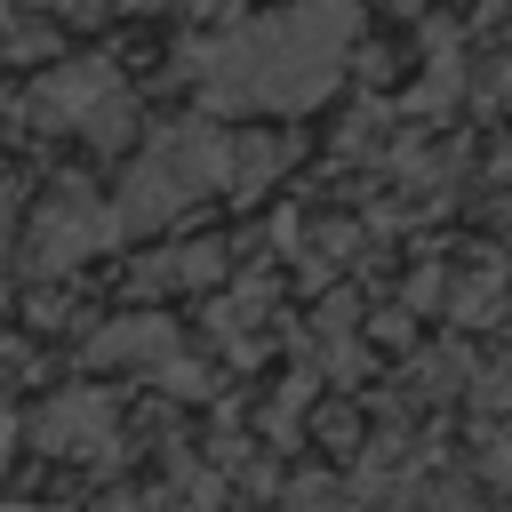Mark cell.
I'll use <instances>...</instances> for the list:
<instances>
[{
	"instance_id": "obj_1",
	"label": "cell",
	"mask_w": 512,
	"mask_h": 512,
	"mask_svg": "<svg viewBox=\"0 0 512 512\" xmlns=\"http://www.w3.org/2000/svg\"><path fill=\"white\" fill-rule=\"evenodd\" d=\"M360 48V0H288L272 16L192 40L176 80L208 112H312Z\"/></svg>"
},
{
	"instance_id": "obj_2",
	"label": "cell",
	"mask_w": 512,
	"mask_h": 512,
	"mask_svg": "<svg viewBox=\"0 0 512 512\" xmlns=\"http://www.w3.org/2000/svg\"><path fill=\"white\" fill-rule=\"evenodd\" d=\"M216 192H232V128H216V120H160L136 144L112 208H120V232H160L192 200H216Z\"/></svg>"
},
{
	"instance_id": "obj_3",
	"label": "cell",
	"mask_w": 512,
	"mask_h": 512,
	"mask_svg": "<svg viewBox=\"0 0 512 512\" xmlns=\"http://www.w3.org/2000/svg\"><path fill=\"white\" fill-rule=\"evenodd\" d=\"M24 120H32V128H72V136H88L96 152H128V136H136V88L120 80V64L72 56V64H48V72L32 80Z\"/></svg>"
},
{
	"instance_id": "obj_4",
	"label": "cell",
	"mask_w": 512,
	"mask_h": 512,
	"mask_svg": "<svg viewBox=\"0 0 512 512\" xmlns=\"http://www.w3.org/2000/svg\"><path fill=\"white\" fill-rule=\"evenodd\" d=\"M112 240H128V232H120V208L96 200V184H80V176H64V184L32 208V224H24V256H32L40 280L72 272L80 256H104Z\"/></svg>"
},
{
	"instance_id": "obj_5",
	"label": "cell",
	"mask_w": 512,
	"mask_h": 512,
	"mask_svg": "<svg viewBox=\"0 0 512 512\" xmlns=\"http://www.w3.org/2000/svg\"><path fill=\"white\" fill-rule=\"evenodd\" d=\"M32 448H48V456H64V464H104V456H120V408H112V392H96V384L48 392V400L32 408Z\"/></svg>"
},
{
	"instance_id": "obj_6",
	"label": "cell",
	"mask_w": 512,
	"mask_h": 512,
	"mask_svg": "<svg viewBox=\"0 0 512 512\" xmlns=\"http://www.w3.org/2000/svg\"><path fill=\"white\" fill-rule=\"evenodd\" d=\"M176 352H184V336L168 312H120L88 336V368H112V376H160Z\"/></svg>"
},
{
	"instance_id": "obj_7",
	"label": "cell",
	"mask_w": 512,
	"mask_h": 512,
	"mask_svg": "<svg viewBox=\"0 0 512 512\" xmlns=\"http://www.w3.org/2000/svg\"><path fill=\"white\" fill-rule=\"evenodd\" d=\"M224 504V488H216V472L208 464H192L184 448L168 456V480L160 488H136V496H120L112 512H216Z\"/></svg>"
},
{
	"instance_id": "obj_8",
	"label": "cell",
	"mask_w": 512,
	"mask_h": 512,
	"mask_svg": "<svg viewBox=\"0 0 512 512\" xmlns=\"http://www.w3.org/2000/svg\"><path fill=\"white\" fill-rule=\"evenodd\" d=\"M128 280H136L144 296H152V288H216V280H224V240H176V248L144 256Z\"/></svg>"
},
{
	"instance_id": "obj_9",
	"label": "cell",
	"mask_w": 512,
	"mask_h": 512,
	"mask_svg": "<svg viewBox=\"0 0 512 512\" xmlns=\"http://www.w3.org/2000/svg\"><path fill=\"white\" fill-rule=\"evenodd\" d=\"M288 160H296V144L280 128H232V200H256Z\"/></svg>"
},
{
	"instance_id": "obj_10",
	"label": "cell",
	"mask_w": 512,
	"mask_h": 512,
	"mask_svg": "<svg viewBox=\"0 0 512 512\" xmlns=\"http://www.w3.org/2000/svg\"><path fill=\"white\" fill-rule=\"evenodd\" d=\"M504 296H512V264H504V256H480L472 272H456V280H448V320L488 328V320L504 312Z\"/></svg>"
},
{
	"instance_id": "obj_11",
	"label": "cell",
	"mask_w": 512,
	"mask_h": 512,
	"mask_svg": "<svg viewBox=\"0 0 512 512\" xmlns=\"http://www.w3.org/2000/svg\"><path fill=\"white\" fill-rule=\"evenodd\" d=\"M264 312H272L264 288H232V296L208 304V336L232 344V360H256V352H264Z\"/></svg>"
},
{
	"instance_id": "obj_12",
	"label": "cell",
	"mask_w": 512,
	"mask_h": 512,
	"mask_svg": "<svg viewBox=\"0 0 512 512\" xmlns=\"http://www.w3.org/2000/svg\"><path fill=\"white\" fill-rule=\"evenodd\" d=\"M280 512H376V504L360 496V480H328V472H296V480H288V496H280Z\"/></svg>"
},
{
	"instance_id": "obj_13",
	"label": "cell",
	"mask_w": 512,
	"mask_h": 512,
	"mask_svg": "<svg viewBox=\"0 0 512 512\" xmlns=\"http://www.w3.org/2000/svg\"><path fill=\"white\" fill-rule=\"evenodd\" d=\"M352 256H360V224L328 216V224H312V232H304V280H336Z\"/></svg>"
},
{
	"instance_id": "obj_14",
	"label": "cell",
	"mask_w": 512,
	"mask_h": 512,
	"mask_svg": "<svg viewBox=\"0 0 512 512\" xmlns=\"http://www.w3.org/2000/svg\"><path fill=\"white\" fill-rule=\"evenodd\" d=\"M456 96H464V56H456V40H448V48L432 56V72H424V88L408 96V112H448Z\"/></svg>"
},
{
	"instance_id": "obj_15",
	"label": "cell",
	"mask_w": 512,
	"mask_h": 512,
	"mask_svg": "<svg viewBox=\"0 0 512 512\" xmlns=\"http://www.w3.org/2000/svg\"><path fill=\"white\" fill-rule=\"evenodd\" d=\"M408 376H416V400H448V392H464V384H472L480 368H472L464 352H424V360H416Z\"/></svg>"
},
{
	"instance_id": "obj_16",
	"label": "cell",
	"mask_w": 512,
	"mask_h": 512,
	"mask_svg": "<svg viewBox=\"0 0 512 512\" xmlns=\"http://www.w3.org/2000/svg\"><path fill=\"white\" fill-rule=\"evenodd\" d=\"M472 400H480L488 416H512V352H496V360L472 376Z\"/></svg>"
},
{
	"instance_id": "obj_17",
	"label": "cell",
	"mask_w": 512,
	"mask_h": 512,
	"mask_svg": "<svg viewBox=\"0 0 512 512\" xmlns=\"http://www.w3.org/2000/svg\"><path fill=\"white\" fill-rule=\"evenodd\" d=\"M480 472L504 488V480H512V440H496V432H488V440H480Z\"/></svg>"
},
{
	"instance_id": "obj_18",
	"label": "cell",
	"mask_w": 512,
	"mask_h": 512,
	"mask_svg": "<svg viewBox=\"0 0 512 512\" xmlns=\"http://www.w3.org/2000/svg\"><path fill=\"white\" fill-rule=\"evenodd\" d=\"M48 40H56V32H48V24H16V32H8V56H40V48H48Z\"/></svg>"
},
{
	"instance_id": "obj_19",
	"label": "cell",
	"mask_w": 512,
	"mask_h": 512,
	"mask_svg": "<svg viewBox=\"0 0 512 512\" xmlns=\"http://www.w3.org/2000/svg\"><path fill=\"white\" fill-rule=\"evenodd\" d=\"M24 8H56V16H104V8H120V0H24Z\"/></svg>"
},
{
	"instance_id": "obj_20",
	"label": "cell",
	"mask_w": 512,
	"mask_h": 512,
	"mask_svg": "<svg viewBox=\"0 0 512 512\" xmlns=\"http://www.w3.org/2000/svg\"><path fill=\"white\" fill-rule=\"evenodd\" d=\"M16 440H24V424H16V416H8V408H0V472H8V464H16Z\"/></svg>"
},
{
	"instance_id": "obj_21",
	"label": "cell",
	"mask_w": 512,
	"mask_h": 512,
	"mask_svg": "<svg viewBox=\"0 0 512 512\" xmlns=\"http://www.w3.org/2000/svg\"><path fill=\"white\" fill-rule=\"evenodd\" d=\"M0 304H8V240H0Z\"/></svg>"
},
{
	"instance_id": "obj_22",
	"label": "cell",
	"mask_w": 512,
	"mask_h": 512,
	"mask_svg": "<svg viewBox=\"0 0 512 512\" xmlns=\"http://www.w3.org/2000/svg\"><path fill=\"white\" fill-rule=\"evenodd\" d=\"M496 224H504V232H512V184H504V208H496Z\"/></svg>"
}]
</instances>
